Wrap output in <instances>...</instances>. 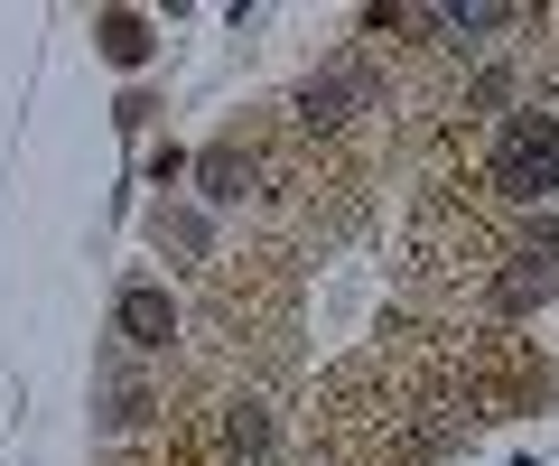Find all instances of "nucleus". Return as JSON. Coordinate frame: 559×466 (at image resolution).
Segmentation results:
<instances>
[{
    "instance_id": "obj_2",
    "label": "nucleus",
    "mask_w": 559,
    "mask_h": 466,
    "mask_svg": "<svg viewBox=\"0 0 559 466\" xmlns=\"http://www.w3.org/2000/svg\"><path fill=\"white\" fill-rule=\"evenodd\" d=\"M112 326H121V345H131V355H168V345H178V308H168V289H150V280L121 289Z\"/></svg>"
},
{
    "instance_id": "obj_3",
    "label": "nucleus",
    "mask_w": 559,
    "mask_h": 466,
    "mask_svg": "<svg viewBox=\"0 0 559 466\" xmlns=\"http://www.w3.org/2000/svg\"><path fill=\"white\" fill-rule=\"evenodd\" d=\"M103 47H112L121 65H140V47H150V28H140L131 10H112V20H103Z\"/></svg>"
},
{
    "instance_id": "obj_1",
    "label": "nucleus",
    "mask_w": 559,
    "mask_h": 466,
    "mask_svg": "<svg viewBox=\"0 0 559 466\" xmlns=\"http://www.w3.org/2000/svg\"><path fill=\"white\" fill-rule=\"evenodd\" d=\"M476 187L495 205H550V187H559V112H550V94L513 103L495 131H476Z\"/></svg>"
}]
</instances>
